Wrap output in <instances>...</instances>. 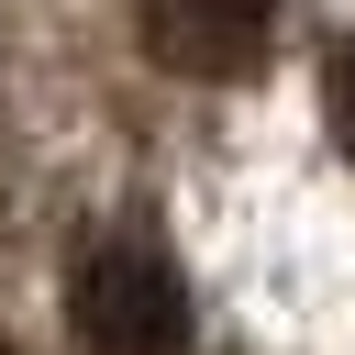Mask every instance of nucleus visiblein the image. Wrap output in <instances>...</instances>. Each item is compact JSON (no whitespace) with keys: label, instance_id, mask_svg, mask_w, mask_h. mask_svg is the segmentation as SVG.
Here are the masks:
<instances>
[{"label":"nucleus","instance_id":"1","mask_svg":"<svg viewBox=\"0 0 355 355\" xmlns=\"http://www.w3.org/2000/svg\"><path fill=\"white\" fill-rule=\"evenodd\" d=\"M67 333L78 355H189V288L144 233H100L67 266Z\"/></svg>","mask_w":355,"mask_h":355},{"label":"nucleus","instance_id":"2","mask_svg":"<svg viewBox=\"0 0 355 355\" xmlns=\"http://www.w3.org/2000/svg\"><path fill=\"white\" fill-rule=\"evenodd\" d=\"M277 44V0H144V55L166 78H255Z\"/></svg>","mask_w":355,"mask_h":355},{"label":"nucleus","instance_id":"3","mask_svg":"<svg viewBox=\"0 0 355 355\" xmlns=\"http://www.w3.org/2000/svg\"><path fill=\"white\" fill-rule=\"evenodd\" d=\"M322 100H333V133H344V155H355V44H333V78H322Z\"/></svg>","mask_w":355,"mask_h":355}]
</instances>
